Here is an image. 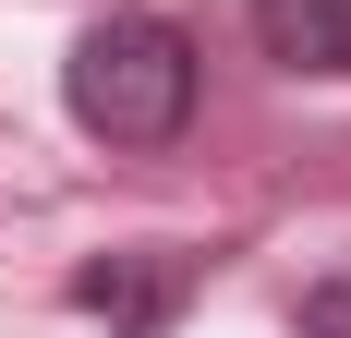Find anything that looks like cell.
<instances>
[{"mask_svg":"<svg viewBox=\"0 0 351 338\" xmlns=\"http://www.w3.org/2000/svg\"><path fill=\"white\" fill-rule=\"evenodd\" d=\"M303 338H351V278H327L315 302H303Z\"/></svg>","mask_w":351,"mask_h":338,"instance_id":"4","label":"cell"},{"mask_svg":"<svg viewBox=\"0 0 351 338\" xmlns=\"http://www.w3.org/2000/svg\"><path fill=\"white\" fill-rule=\"evenodd\" d=\"M254 36L291 73H351V0H254Z\"/></svg>","mask_w":351,"mask_h":338,"instance_id":"3","label":"cell"},{"mask_svg":"<svg viewBox=\"0 0 351 338\" xmlns=\"http://www.w3.org/2000/svg\"><path fill=\"white\" fill-rule=\"evenodd\" d=\"M194 278H206V254H182V242H134V254L73 266V314H109V338H170V314H182Z\"/></svg>","mask_w":351,"mask_h":338,"instance_id":"2","label":"cell"},{"mask_svg":"<svg viewBox=\"0 0 351 338\" xmlns=\"http://www.w3.org/2000/svg\"><path fill=\"white\" fill-rule=\"evenodd\" d=\"M61 109L97 145H121V157L182 145V121H194V36L170 12H109V25H85L73 61H61Z\"/></svg>","mask_w":351,"mask_h":338,"instance_id":"1","label":"cell"}]
</instances>
